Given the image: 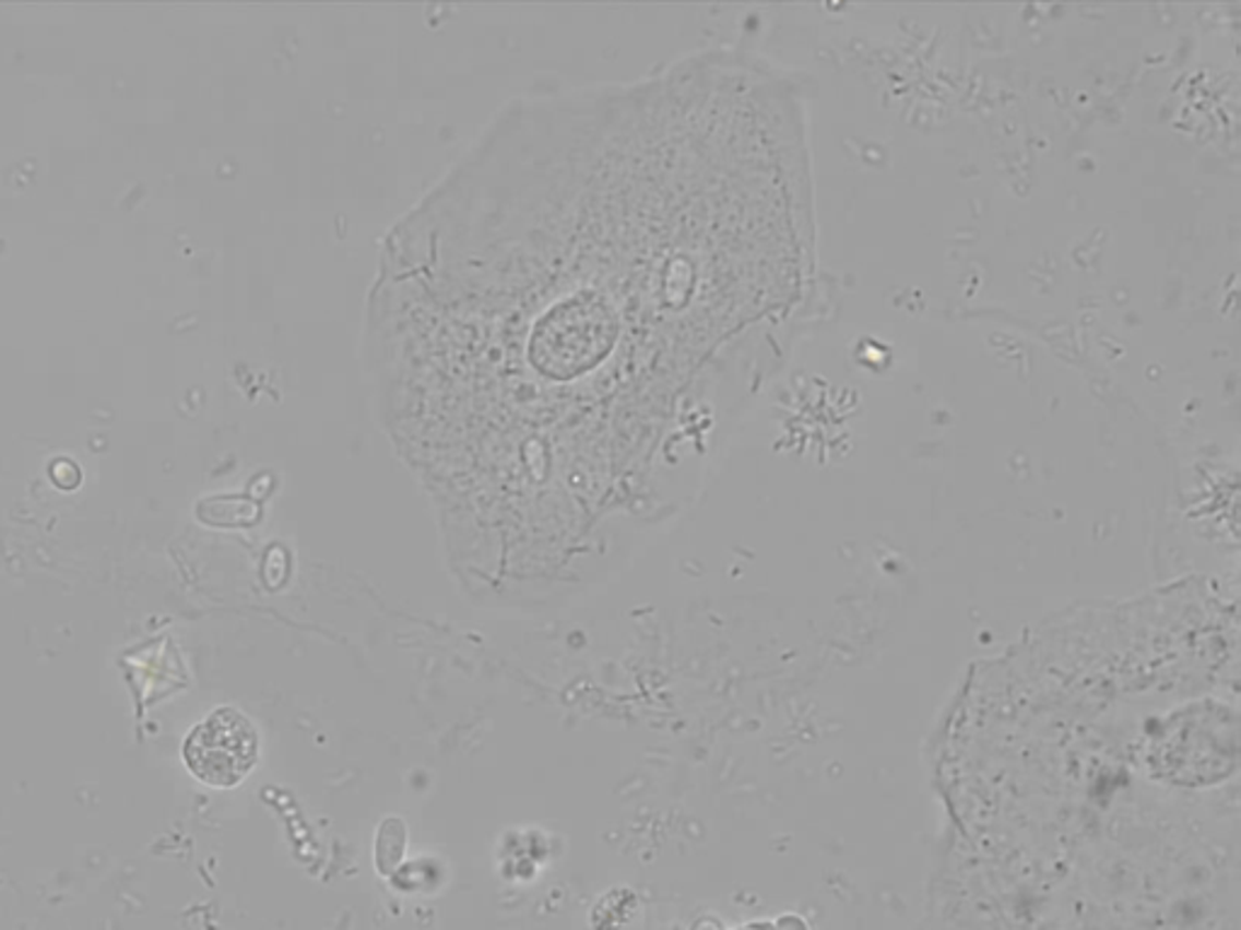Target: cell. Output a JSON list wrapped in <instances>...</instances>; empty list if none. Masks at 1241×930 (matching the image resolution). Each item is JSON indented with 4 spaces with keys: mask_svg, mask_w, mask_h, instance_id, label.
I'll use <instances>...</instances> for the list:
<instances>
[{
    "mask_svg": "<svg viewBox=\"0 0 1241 930\" xmlns=\"http://www.w3.org/2000/svg\"><path fill=\"white\" fill-rule=\"evenodd\" d=\"M260 754L258 729L236 707H218L204 717L182 744V759L199 783L236 788Z\"/></svg>",
    "mask_w": 1241,
    "mask_h": 930,
    "instance_id": "7a4b0ae2",
    "label": "cell"
},
{
    "mask_svg": "<svg viewBox=\"0 0 1241 930\" xmlns=\"http://www.w3.org/2000/svg\"><path fill=\"white\" fill-rule=\"evenodd\" d=\"M728 83L517 99L388 230L362 349L395 439L543 468L679 429L740 315Z\"/></svg>",
    "mask_w": 1241,
    "mask_h": 930,
    "instance_id": "6da1fadb",
    "label": "cell"
},
{
    "mask_svg": "<svg viewBox=\"0 0 1241 930\" xmlns=\"http://www.w3.org/2000/svg\"><path fill=\"white\" fill-rule=\"evenodd\" d=\"M403 848H405L403 826L398 834H388V828L383 824L379 838H376V866H379L383 874H391L398 866H401Z\"/></svg>",
    "mask_w": 1241,
    "mask_h": 930,
    "instance_id": "3957f363",
    "label": "cell"
}]
</instances>
